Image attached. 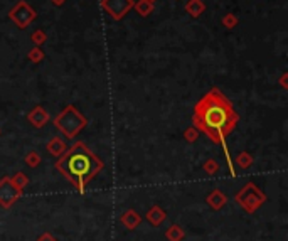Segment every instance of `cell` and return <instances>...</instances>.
Segmentation results:
<instances>
[{
  "label": "cell",
  "instance_id": "cell-1",
  "mask_svg": "<svg viewBox=\"0 0 288 241\" xmlns=\"http://www.w3.org/2000/svg\"><path fill=\"white\" fill-rule=\"evenodd\" d=\"M238 120L234 106L217 88L207 91L194 106V127L214 143H224L227 135L236 128Z\"/></svg>",
  "mask_w": 288,
  "mask_h": 241
},
{
  "label": "cell",
  "instance_id": "cell-2",
  "mask_svg": "<svg viewBox=\"0 0 288 241\" xmlns=\"http://www.w3.org/2000/svg\"><path fill=\"white\" fill-rule=\"evenodd\" d=\"M56 169L61 172L80 192H85L88 182L103 169V160H100L86 143L76 142L69 148L63 159L56 162Z\"/></svg>",
  "mask_w": 288,
  "mask_h": 241
},
{
  "label": "cell",
  "instance_id": "cell-3",
  "mask_svg": "<svg viewBox=\"0 0 288 241\" xmlns=\"http://www.w3.org/2000/svg\"><path fill=\"white\" fill-rule=\"evenodd\" d=\"M54 125L64 137L73 138V137H76L78 133H80V130L86 125V118L83 117L74 106L69 105L56 117Z\"/></svg>",
  "mask_w": 288,
  "mask_h": 241
},
{
  "label": "cell",
  "instance_id": "cell-4",
  "mask_svg": "<svg viewBox=\"0 0 288 241\" xmlns=\"http://www.w3.org/2000/svg\"><path fill=\"white\" fill-rule=\"evenodd\" d=\"M9 19H11L19 29H26V27H29L37 19V12L26 0H19L16 6L9 11Z\"/></svg>",
  "mask_w": 288,
  "mask_h": 241
},
{
  "label": "cell",
  "instance_id": "cell-5",
  "mask_svg": "<svg viewBox=\"0 0 288 241\" xmlns=\"http://www.w3.org/2000/svg\"><path fill=\"white\" fill-rule=\"evenodd\" d=\"M238 201L246 211H254L264 202V194L254 184H248L238 194Z\"/></svg>",
  "mask_w": 288,
  "mask_h": 241
},
{
  "label": "cell",
  "instance_id": "cell-6",
  "mask_svg": "<svg viewBox=\"0 0 288 241\" xmlns=\"http://www.w3.org/2000/svg\"><path fill=\"white\" fill-rule=\"evenodd\" d=\"M135 0H101V7L113 21H122L133 9Z\"/></svg>",
  "mask_w": 288,
  "mask_h": 241
},
{
  "label": "cell",
  "instance_id": "cell-7",
  "mask_svg": "<svg viewBox=\"0 0 288 241\" xmlns=\"http://www.w3.org/2000/svg\"><path fill=\"white\" fill-rule=\"evenodd\" d=\"M21 189L12 182L11 179H2L0 180V204L2 206H12L14 201H17V197L21 196Z\"/></svg>",
  "mask_w": 288,
  "mask_h": 241
},
{
  "label": "cell",
  "instance_id": "cell-8",
  "mask_svg": "<svg viewBox=\"0 0 288 241\" xmlns=\"http://www.w3.org/2000/svg\"><path fill=\"white\" fill-rule=\"evenodd\" d=\"M27 120H29L34 127L41 128V127H44V125L48 123L49 115H48V111L43 108V106H36V108L32 110L29 115H27Z\"/></svg>",
  "mask_w": 288,
  "mask_h": 241
},
{
  "label": "cell",
  "instance_id": "cell-9",
  "mask_svg": "<svg viewBox=\"0 0 288 241\" xmlns=\"http://www.w3.org/2000/svg\"><path fill=\"white\" fill-rule=\"evenodd\" d=\"M204 11H206V4L202 0H187V4H185V12L194 19L201 17Z\"/></svg>",
  "mask_w": 288,
  "mask_h": 241
},
{
  "label": "cell",
  "instance_id": "cell-10",
  "mask_svg": "<svg viewBox=\"0 0 288 241\" xmlns=\"http://www.w3.org/2000/svg\"><path fill=\"white\" fill-rule=\"evenodd\" d=\"M133 9L140 17H148L153 12V4L148 0H137V2H133Z\"/></svg>",
  "mask_w": 288,
  "mask_h": 241
},
{
  "label": "cell",
  "instance_id": "cell-11",
  "mask_svg": "<svg viewBox=\"0 0 288 241\" xmlns=\"http://www.w3.org/2000/svg\"><path fill=\"white\" fill-rule=\"evenodd\" d=\"M48 148L53 155H63L64 152H66V145H64L63 140H59V137L51 138L49 143H48Z\"/></svg>",
  "mask_w": 288,
  "mask_h": 241
},
{
  "label": "cell",
  "instance_id": "cell-12",
  "mask_svg": "<svg viewBox=\"0 0 288 241\" xmlns=\"http://www.w3.org/2000/svg\"><path fill=\"white\" fill-rule=\"evenodd\" d=\"M27 58H29V61H32L34 64H39V63L44 61L46 54H44V51L39 48V46H36V48H32L29 53H27Z\"/></svg>",
  "mask_w": 288,
  "mask_h": 241
},
{
  "label": "cell",
  "instance_id": "cell-13",
  "mask_svg": "<svg viewBox=\"0 0 288 241\" xmlns=\"http://www.w3.org/2000/svg\"><path fill=\"white\" fill-rule=\"evenodd\" d=\"M238 22H239L238 17L231 12H227L226 16L221 19V24H222V27H226V29H234V27L238 26Z\"/></svg>",
  "mask_w": 288,
  "mask_h": 241
},
{
  "label": "cell",
  "instance_id": "cell-14",
  "mask_svg": "<svg viewBox=\"0 0 288 241\" xmlns=\"http://www.w3.org/2000/svg\"><path fill=\"white\" fill-rule=\"evenodd\" d=\"M31 41L34 43L36 46H43V44H46V41H48V34L43 31V29H37V31H34L31 34Z\"/></svg>",
  "mask_w": 288,
  "mask_h": 241
},
{
  "label": "cell",
  "instance_id": "cell-15",
  "mask_svg": "<svg viewBox=\"0 0 288 241\" xmlns=\"http://www.w3.org/2000/svg\"><path fill=\"white\" fill-rule=\"evenodd\" d=\"M207 201L212 204L214 207H221L222 204L226 202V197H224V194H221L219 191H214L211 194V196L207 197Z\"/></svg>",
  "mask_w": 288,
  "mask_h": 241
},
{
  "label": "cell",
  "instance_id": "cell-16",
  "mask_svg": "<svg viewBox=\"0 0 288 241\" xmlns=\"http://www.w3.org/2000/svg\"><path fill=\"white\" fill-rule=\"evenodd\" d=\"M236 160H238V164H239L241 167H244V169H246V167L251 165V162H253L251 155H249L248 152H241V154L238 155V159H236Z\"/></svg>",
  "mask_w": 288,
  "mask_h": 241
},
{
  "label": "cell",
  "instance_id": "cell-17",
  "mask_svg": "<svg viewBox=\"0 0 288 241\" xmlns=\"http://www.w3.org/2000/svg\"><path fill=\"white\" fill-rule=\"evenodd\" d=\"M26 162H27V165H29V167H37V165H39V162H41V157H39L37 152H31V154L26 157Z\"/></svg>",
  "mask_w": 288,
  "mask_h": 241
},
{
  "label": "cell",
  "instance_id": "cell-18",
  "mask_svg": "<svg viewBox=\"0 0 288 241\" xmlns=\"http://www.w3.org/2000/svg\"><path fill=\"white\" fill-rule=\"evenodd\" d=\"M184 135L187 142H194V140H197V137H199V130L196 127H190L189 130H185Z\"/></svg>",
  "mask_w": 288,
  "mask_h": 241
},
{
  "label": "cell",
  "instance_id": "cell-19",
  "mask_svg": "<svg viewBox=\"0 0 288 241\" xmlns=\"http://www.w3.org/2000/svg\"><path fill=\"white\" fill-rule=\"evenodd\" d=\"M11 180L17 185L19 189H22V187H24V185L27 184V179H26L24 174H16V175H14V179H11Z\"/></svg>",
  "mask_w": 288,
  "mask_h": 241
},
{
  "label": "cell",
  "instance_id": "cell-20",
  "mask_svg": "<svg viewBox=\"0 0 288 241\" xmlns=\"http://www.w3.org/2000/svg\"><path fill=\"white\" fill-rule=\"evenodd\" d=\"M204 170H206L207 174H214L217 170V164L214 160H207V164L204 165Z\"/></svg>",
  "mask_w": 288,
  "mask_h": 241
},
{
  "label": "cell",
  "instance_id": "cell-21",
  "mask_svg": "<svg viewBox=\"0 0 288 241\" xmlns=\"http://www.w3.org/2000/svg\"><path fill=\"white\" fill-rule=\"evenodd\" d=\"M280 85L281 88H285V90H288V73H283L281 78H280Z\"/></svg>",
  "mask_w": 288,
  "mask_h": 241
},
{
  "label": "cell",
  "instance_id": "cell-22",
  "mask_svg": "<svg viewBox=\"0 0 288 241\" xmlns=\"http://www.w3.org/2000/svg\"><path fill=\"white\" fill-rule=\"evenodd\" d=\"M53 2V6H56V7H63L64 4H66V0H51Z\"/></svg>",
  "mask_w": 288,
  "mask_h": 241
},
{
  "label": "cell",
  "instance_id": "cell-23",
  "mask_svg": "<svg viewBox=\"0 0 288 241\" xmlns=\"http://www.w3.org/2000/svg\"><path fill=\"white\" fill-rule=\"evenodd\" d=\"M148 2H152V4H155V0H148Z\"/></svg>",
  "mask_w": 288,
  "mask_h": 241
}]
</instances>
